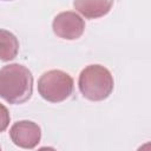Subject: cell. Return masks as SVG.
<instances>
[{
  "label": "cell",
  "instance_id": "1",
  "mask_svg": "<svg viewBox=\"0 0 151 151\" xmlns=\"http://www.w3.org/2000/svg\"><path fill=\"white\" fill-rule=\"evenodd\" d=\"M33 92V76L20 64H9L0 68V97L9 104L27 101Z\"/></svg>",
  "mask_w": 151,
  "mask_h": 151
},
{
  "label": "cell",
  "instance_id": "8",
  "mask_svg": "<svg viewBox=\"0 0 151 151\" xmlns=\"http://www.w3.org/2000/svg\"><path fill=\"white\" fill-rule=\"evenodd\" d=\"M9 120H11V116L7 107L0 103V132H4L7 129Z\"/></svg>",
  "mask_w": 151,
  "mask_h": 151
},
{
  "label": "cell",
  "instance_id": "6",
  "mask_svg": "<svg viewBox=\"0 0 151 151\" xmlns=\"http://www.w3.org/2000/svg\"><path fill=\"white\" fill-rule=\"evenodd\" d=\"M112 1L105 0H76L74 8L87 19H97L107 14L112 7Z\"/></svg>",
  "mask_w": 151,
  "mask_h": 151
},
{
  "label": "cell",
  "instance_id": "9",
  "mask_svg": "<svg viewBox=\"0 0 151 151\" xmlns=\"http://www.w3.org/2000/svg\"><path fill=\"white\" fill-rule=\"evenodd\" d=\"M137 151H150V143H146V144L142 145L140 147H138Z\"/></svg>",
  "mask_w": 151,
  "mask_h": 151
},
{
  "label": "cell",
  "instance_id": "3",
  "mask_svg": "<svg viewBox=\"0 0 151 151\" xmlns=\"http://www.w3.org/2000/svg\"><path fill=\"white\" fill-rule=\"evenodd\" d=\"M73 78L61 70L47 71L38 80L39 94L50 103L64 101L73 93Z\"/></svg>",
  "mask_w": 151,
  "mask_h": 151
},
{
  "label": "cell",
  "instance_id": "4",
  "mask_svg": "<svg viewBox=\"0 0 151 151\" xmlns=\"http://www.w3.org/2000/svg\"><path fill=\"white\" fill-rule=\"evenodd\" d=\"M52 28L57 37L66 40H76L83 35L85 31V21L76 12L66 11L55 15L52 22Z\"/></svg>",
  "mask_w": 151,
  "mask_h": 151
},
{
  "label": "cell",
  "instance_id": "11",
  "mask_svg": "<svg viewBox=\"0 0 151 151\" xmlns=\"http://www.w3.org/2000/svg\"><path fill=\"white\" fill-rule=\"evenodd\" d=\"M0 151H1V147H0Z\"/></svg>",
  "mask_w": 151,
  "mask_h": 151
},
{
  "label": "cell",
  "instance_id": "7",
  "mask_svg": "<svg viewBox=\"0 0 151 151\" xmlns=\"http://www.w3.org/2000/svg\"><path fill=\"white\" fill-rule=\"evenodd\" d=\"M19 52V40L9 31L0 28V60H13Z\"/></svg>",
  "mask_w": 151,
  "mask_h": 151
},
{
  "label": "cell",
  "instance_id": "10",
  "mask_svg": "<svg viewBox=\"0 0 151 151\" xmlns=\"http://www.w3.org/2000/svg\"><path fill=\"white\" fill-rule=\"evenodd\" d=\"M37 151H57L54 147H51V146H42L40 149H38Z\"/></svg>",
  "mask_w": 151,
  "mask_h": 151
},
{
  "label": "cell",
  "instance_id": "5",
  "mask_svg": "<svg viewBox=\"0 0 151 151\" xmlns=\"http://www.w3.org/2000/svg\"><path fill=\"white\" fill-rule=\"evenodd\" d=\"M12 142L22 149H34L41 139V130L38 124L31 120H19L9 130Z\"/></svg>",
  "mask_w": 151,
  "mask_h": 151
},
{
  "label": "cell",
  "instance_id": "2",
  "mask_svg": "<svg viewBox=\"0 0 151 151\" xmlns=\"http://www.w3.org/2000/svg\"><path fill=\"white\" fill-rule=\"evenodd\" d=\"M113 86V76L103 65H88L79 74V91L88 100L100 101L106 99L112 93Z\"/></svg>",
  "mask_w": 151,
  "mask_h": 151
}]
</instances>
